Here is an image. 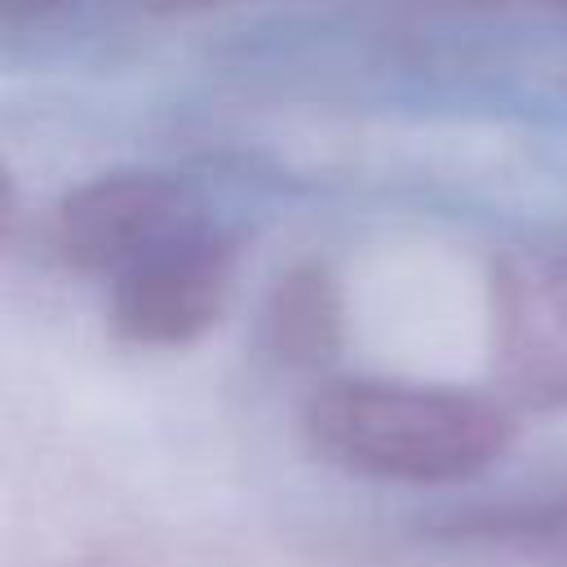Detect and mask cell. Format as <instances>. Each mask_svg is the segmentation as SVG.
<instances>
[{
	"label": "cell",
	"mask_w": 567,
	"mask_h": 567,
	"mask_svg": "<svg viewBox=\"0 0 567 567\" xmlns=\"http://www.w3.org/2000/svg\"><path fill=\"white\" fill-rule=\"evenodd\" d=\"M301 430L323 461L350 474L421 487L496 465L518 434V416L505 399L478 390L332 377L306 399Z\"/></svg>",
	"instance_id": "6da1fadb"
},
{
	"label": "cell",
	"mask_w": 567,
	"mask_h": 567,
	"mask_svg": "<svg viewBox=\"0 0 567 567\" xmlns=\"http://www.w3.org/2000/svg\"><path fill=\"white\" fill-rule=\"evenodd\" d=\"M208 226L204 199L186 182L164 173H102L58 199L53 244L71 270L115 284Z\"/></svg>",
	"instance_id": "7a4b0ae2"
},
{
	"label": "cell",
	"mask_w": 567,
	"mask_h": 567,
	"mask_svg": "<svg viewBox=\"0 0 567 567\" xmlns=\"http://www.w3.org/2000/svg\"><path fill=\"white\" fill-rule=\"evenodd\" d=\"M492 377L509 408H567V257L505 248L487 275Z\"/></svg>",
	"instance_id": "3957f363"
},
{
	"label": "cell",
	"mask_w": 567,
	"mask_h": 567,
	"mask_svg": "<svg viewBox=\"0 0 567 567\" xmlns=\"http://www.w3.org/2000/svg\"><path fill=\"white\" fill-rule=\"evenodd\" d=\"M239 244L208 226L204 235L133 266L111 284L106 323L137 350H182L199 341L230 306Z\"/></svg>",
	"instance_id": "277c9868"
},
{
	"label": "cell",
	"mask_w": 567,
	"mask_h": 567,
	"mask_svg": "<svg viewBox=\"0 0 567 567\" xmlns=\"http://www.w3.org/2000/svg\"><path fill=\"white\" fill-rule=\"evenodd\" d=\"M261 337L266 350L292 368H319L337 359L346 337V301L337 275L323 261L288 266L266 297Z\"/></svg>",
	"instance_id": "5b68a950"
},
{
	"label": "cell",
	"mask_w": 567,
	"mask_h": 567,
	"mask_svg": "<svg viewBox=\"0 0 567 567\" xmlns=\"http://www.w3.org/2000/svg\"><path fill=\"white\" fill-rule=\"evenodd\" d=\"M456 536L501 545L540 567H567V492H554V496L518 505V509L478 514L470 523H456Z\"/></svg>",
	"instance_id": "8992f818"
},
{
	"label": "cell",
	"mask_w": 567,
	"mask_h": 567,
	"mask_svg": "<svg viewBox=\"0 0 567 567\" xmlns=\"http://www.w3.org/2000/svg\"><path fill=\"white\" fill-rule=\"evenodd\" d=\"M75 0H0V22L4 27H27V22H40L58 9H66Z\"/></svg>",
	"instance_id": "52a82bcc"
},
{
	"label": "cell",
	"mask_w": 567,
	"mask_h": 567,
	"mask_svg": "<svg viewBox=\"0 0 567 567\" xmlns=\"http://www.w3.org/2000/svg\"><path fill=\"white\" fill-rule=\"evenodd\" d=\"M532 4H549V9H567V0H532Z\"/></svg>",
	"instance_id": "ba28073f"
}]
</instances>
